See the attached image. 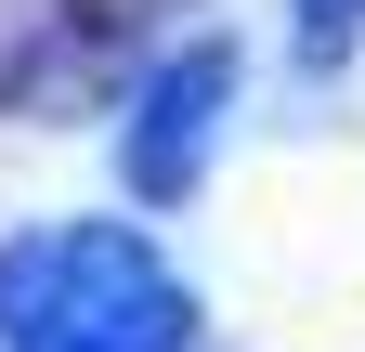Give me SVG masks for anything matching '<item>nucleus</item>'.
<instances>
[{
    "mask_svg": "<svg viewBox=\"0 0 365 352\" xmlns=\"http://www.w3.org/2000/svg\"><path fill=\"white\" fill-rule=\"evenodd\" d=\"M352 26H365V0H300V39H313V53H352Z\"/></svg>",
    "mask_w": 365,
    "mask_h": 352,
    "instance_id": "obj_3",
    "label": "nucleus"
},
{
    "mask_svg": "<svg viewBox=\"0 0 365 352\" xmlns=\"http://www.w3.org/2000/svg\"><path fill=\"white\" fill-rule=\"evenodd\" d=\"M196 300L118 222H39L0 248V352H182Z\"/></svg>",
    "mask_w": 365,
    "mask_h": 352,
    "instance_id": "obj_1",
    "label": "nucleus"
},
{
    "mask_svg": "<svg viewBox=\"0 0 365 352\" xmlns=\"http://www.w3.org/2000/svg\"><path fill=\"white\" fill-rule=\"evenodd\" d=\"M222 92H235V53L222 39H196L157 92H144V130H130V183L144 196H170V183H196V157H209V118H222Z\"/></svg>",
    "mask_w": 365,
    "mask_h": 352,
    "instance_id": "obj_2",
    "label": "nucleus"
}]
</instances>
